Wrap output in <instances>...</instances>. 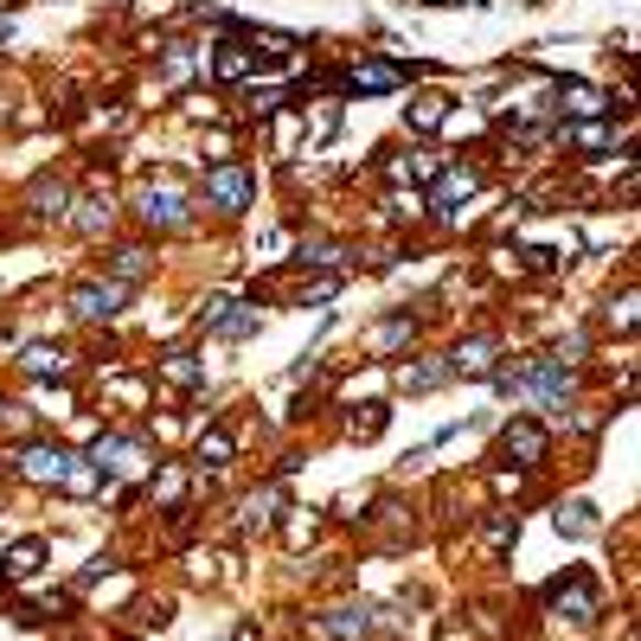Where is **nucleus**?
I'll return each mask as SVG.
<instances>
[{
  "label": "nucleus",
  "instance_id": "6e6552de",
  "mask_svg": "<svg viewBox=\"0 0 641 641\" xmlns=\"http://www.w3.org/2000/svg\"><path fill=\"white\" fill-rule=\"evenodd\" d=\"M373 616H378L373 604H346V609H334L321 629H328L334 641H366V636H373Z\"/></svg>",
  "mask_w": 641,
  "mask_h": 641
},
{
  "label": "nucleus",
  "instance_id": "4be33fe9",
  "mask_svg": "<svg viewBox=\"0 0 641 641\" xmlns=\"http://www.w3.org/2000/svg\"><path fill=\"white\" fill-rule=\"evenodd\" d=\"M604 321L616 328V334H629V328H636V289H622V296L609 302V314H604Z\"/></svg>",
  "mask_w": 641,
  "mask_h": 641
},
{
  "label": "nucleus",
  "instance_id": "412c9836",
  "mask_svg": "<svg viewBox=\"0 0 641 641\" xmlns=\"http://www.w3.org/2000/svg\"><path fill=\"white\" fill-rule=\"evenodd\" d=\"M411 334H417V328H411V314H398V321H385V328L373 334V346H378V353H391V346H405Z\"/></svg>",
  "mask_w": 641,
  "mask_h": 641
},
{
  "label": "nucleus",
  "instance_id": "f8f14e48",
  "mask_svg": "<svg viewBox=\"0 0 641 641\" xmlns=\"http://www.w3.org/2000/svg\"><path fill=\"white\" fill-rule=\"evenodd\" d=\"M110 269H115V283H142V276L154 269V257L142 251V244H122V251L110 257Z\"/></svg>",
  "mask_w": 641,
  "mask_h": 641
},
{
  "label": "nucleus",
  "instance_id": "5701e85b",
  "mask_svg": "<svg viewBox=\"0 0 641 641\" xmlns=\"http://www.w3.org/2000/svg\"><path fill=\"white\" fill-rule=\"evenodd\" d=\"M385 417H391V411H385V405H366V417L353 411V423H346V430H353V436L366 443V436H378V430H385Z\"/></svg>",
  "mask_w": 641,
  "mask_h": 641
},
{
  "label": "nucleus",
  "instance_id": "f03ea898",
  "mask_svg": "<svg viewBox=\"0 0 641 641\" xmlns=\"http://www.w3.org/2000/svg\"><path fill=\"white\" fill-rule=\"evenodd\" d=\"M135 212H142V225L148 231H180L187 225V192L174 187V180H148V187L135 192Z\"/></svg>",
  "mask_w": 641,
  "mask_h": 641
},
{
  "label": "nucleus",
  "instance_id": "2eb2a0df",
  "mask_svg": "<svg viewBox=\"0 0 641 641\" xmlns=\"http://www.w3.org/2000/svg\"><path fill=\"white\" fill-rule=\"evenodd\" d=\"M161 378H167V385H180V391H192V385L206 378V366H199L192 353H167V360H161Z\"/></svg>",
  "mask_w": 641,
  "mask_h": 641
},
{
  "label": "nucleus",
  "instance_id": "423d86ee",
  "mask_svg": "<svg viewBox=\"0 0 641 641\" xmlns=\"http://www.w3.org/2000/svg\"><path fill=\"white\" fill-rule=\"evenodd\" d=\"M122 302H129V283H84V289L71 296V314H84V321H110Z\"/></svg>",
  "mask_w": 641,
  "mask_h": 641
},
{
  "label": "nucleus",
  "instance_id": "b1692460",
  "mask_svg": "<svg viewBox=\"0 0 641 641\" xmlns=\"http://www.w3.org/2000/svg\"><path fill=\"white\" fill-rule=\"evenodd\" d=\"M103 225H110V199H84V212H77V231H90V237H97Z\"/></svg>",
  "mask_w": 641,
  "mask_h": 641
},
{
  "label": "nucleus",
  "instance_id": "9b49d317",
  "mask_svg": "<svg viewBox=\"0 0 641 641\" xmlns=\"http://www.w3.org/2000/svg\"><path fill=\"white\" fill-rule=\"evenodd\" d=\"M20 366H26L33 378H45V373L58 378V373H65V346H45V340H33V346L20 353Z\"/></svg>",
  "mask_w": 641,
  "mask_h": 641
},
{
  "label": "nucleus",
  "instance_id": "0eeeda50",
  "mask_svg": "<svg viewBox=\"0 0 641 641\" xmlns=\"http://www.w3.org/2000/svg\"><path fill=\"white\" fill-rule=\"evenodd\" d=\"M405 84V65H385V58H360V65H346V77H340V90H398Z\"/></svg>",
  "mask_w": 641,
  "mask_h": 641
},
{
  "label": "nucleus",
  "instance_id": "9d476101",
  "mask_svg": "<svg viewBox=\"0 0 641 641\" xmlns=\"http://www.w3.org/2000/svg\"><path fill=\"white\" fill-rule=\"evenodd\" d=\"M468 192H475V167H462V174H443V187H436V212H443V219H455Z\"/></svg>",
  "mask_w": 641,
  "mask_h": 641
},
{
  "label": "nucleus",
  "instance_id": "393cba45",
  "mask_svg": "<svg viewBox=\"0 0 641 641\" xmlns=\"http://www.w3.org/2000/svg\"><path fill=\"white\" fill-rule=\"evenodd\" d=\"M443 378H450V360H443V366H405V385H411V391H430V385H443Z\"/></svg>",
  "mask_w": 641,
  "mask_h": 641
},
{
  "label": "nucleus",
  "instance_id": "a878e982",
  "mask_svg": "<svg viewBox=\"0 0 641 641\" xmlns=\"http://www.w3.org/2000/svg\"><path fill=\"white\" fill-rule=\"evenodd\" d=\"M443 115H450V97H417V129H436V122H443Z\"/></svg>",
  "mask_w": 641,
  "mask_h": 641
},
{
  "label": "nucleus",
  "instance_id": "7ed1b4c3",
  "mask_svg": "<svg viewBox=\"0 0 641 641\" xmlns=\"http://www.w3.org/2000/svg\"><path fill=\"white\" fill-rule=\"evenodd\" d=\"M500 455L520 462V468H545V455H552V430L532 423V417H513V423L500 430Z\"/></svg>",
  "mask_w": 641,
  "mask_h": 641
},
{
  "label": "nucleus",
  "instance_id": "a211bd4d",
  "mask_svg": "<svg viewBox=\"0 0 641 641\" xmlns=\"http://www.w3.org/2000/svg\"><path fill=\"white\" fill-rule=\"evenodd\" d=\"M38 559H45V539H20V545L7 552V577H33Z\"/></svg>",
  "mask_w": 641,
  "mask_h": 641
},
{
  "label": "nucleus",
  "instance_id": "f3484780",
  "mask_svg": "<svg viewBox=\"0 0 641 641\" xmlns=\"http://www.w3.org/2000/svg\"><path fill=\"white\" fill-rule=\"evenodd\" d=\"M559 532H571V539L597 532V507H590V500H571V507H559Z\"/></svg>",
  "mask_w": 641,
  "mask_h": 641
},
{
  "label": "nucleus",
  "instance_id": "aec40b11",
  "mask_svg": "<svg viewBox=\"0 0 641 641\" xmlns=\"http://www.w3.org/2000/svg\"><path fill=\"white\" fill-rule=\"evenodd\" d=\"M154 500H161V507H180V494H187V475H180V468H161V482H154Z\"/></svg>",
  "mask_w": 641,
  "mask_h": 641
},
{
  "label": "nucleus",
  "instance_id": "4468645a",
  "mask_svg": "<svg viewBox=\"0 0 641 641\" xmlns=\"http://www.w3.org/2000/svg\"><path fill=\"white\" fill-rule=\"evenodd\" d=\"M488 360H494V340H462L450 353V373H488Z\"/></svg>",
  "mask_w": 641,
  "mask_h": 641
},
{
  "label": "nucleus",
  "instance_id": "bb28decb",
  "mask_svg": "<svg viewBox=\"0 0 641 641\" xmlns=\"http://www.w3.org/2000/svg\"><path fill=\"white\" fill-rule=\"evenodd\" d=\"M513 532H520V520H494L488 527V545L500 552V545H513Z\"/></svg>",
  "mask_w": 641,
  "mask_h": 641
},
{
  "label": "nucleus",
  "instance_id": "39448f33",
  "mask_svg": "<svg viewBox=\"0 0 641 641\" xmlns=\"http://www.w3.org/2000/svg\"><path fill=\"white\" fill-rule=\"evenodd\" d=\"M65 468H71V450H58V443H26V450H20V475H26V482H52V488H58Z\"/></svg>",
  "mask_w": 641,
  "mask_h": 641
},
{
  "label": "nucleus",
  "instance_id": "6ab92c4d",
  "mask_svg": "<svg viewBox=\"0 0 641 641\" xmlns=\"http://www.w3.org/2000/svg\"><path fill=\"white\" fill-rule=\"evenodd\" d=\"M231 455H237L231 430H206V436H199V462H206V468H225Z\"/></svg>",
  "mask_w": 641,
  "mask_h": 641
},
{
  "label": "nucleus",
  "instance_id": "20e7f679",
  "mask_svg": "<svg viewBox=\"0 0 641 641\" xmlns=\"http://www.w3.org/2000/svg\"><path fill=\"white\" fill-rule=\"evenodd\" d=\"M545 597H552V604H559V616H571V622H597V616H604V597H597L590 571H571V577H559Z\"/></svg>",
  "mask_w": 641,
  "mask_h": 641
},
{
  "label": "nucleus",
  "instance_id": "dca6fc26",
  "mask_svg": "<svg viewBox=\"0 0 641 641\" xmlns=\"http://www.w3.org/2000/svg\"><path fill=\"white\" fill-rule=\"evenodd\" d=\"M65 199H71L65 180H38V187H33V212H38V219H65Z\"/></svg>",
  "mask_w": 641,
  "mask_h": 641
},
{
  "label": "nucleus",
  "instance_id": "f257e3e1",
  "mask_svg": "<svg viewBox=\"0 0 641 641\" xmlns=\"http://www.w3.org/2000/svg\"><path fill=\"white\" fill-rule=\"evenodd\" d=\"M251 199H257V174H251V167H237V161H219V167L206 174V206H212V212L237 219Z\"/></svg>",
  "mask_w": 641,
  "mask_h": 641
},
{
  "label": "nucleus",
  "instance_id": "1a4fd4ad",
  "mask_svg": "<svg viewBox=\"0 0 641 641\" xmlns=\"http://www.w3.org/2000/svg\"><path fill=\"white\" fill-rule=\"evenodd\" d=\"M212 71L225 77V84H237V77L257 71V52H251L244 38H225V45H219V58H212Z\"/></svg>",
  "mask_w": 641,
  "mask_h": 641
},
{
  "label": "nucleus",
  "instance_id": "ddd939ff",
  "mask_svg": "<svg viewBox=\"0 0 641 641\" xmlns=\"http://www.w3.org/2000/svg\"><path fill=\"white\" fill-rule=\"evenodd\" d=\"M559 103H565L571 115H604L609 110V97H604V90H590V84H565V90H559Z\"/></svg>",
  "mask_w": 641,
  "mask_h": 641
}]
</instances>
